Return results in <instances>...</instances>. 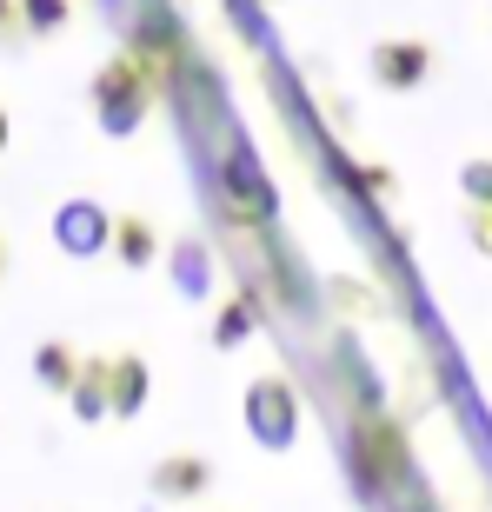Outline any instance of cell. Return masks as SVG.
Returning a JSON list of instances; mask_svg holds the SVG:
<instances>
[{"label":"cell","instance_id":"cell-1","mask_svg":"<svg viewBox=\"0 0 492 512\" xmlns=\"http://www.w3.org/2000/svg\"><path fill=\"white\" fill-rule=\"evenodd\" d=\"M87 107H94V127L107 140H133L153 114V87L127 54H114V60H100V74L87 80Z\"/></svg>","mask_w":492,"mask_h":512},{"label":"cell","instance_id":"cell-2","mask_svg":"<svg viewBox=\"0 0 492 512\" xmlns=\"http://www.w3.org/2000/svg\"><path fill=\"white\" fill-rule=\"evenodd\" d=\"M246 433H253L260 453H293V439H300V393L280 373H260L246 386Z\"/></svg>","mask_w":492,"mask_h":512},{"label":"cell","instance_id":"cell-3","mask_svg":"<svg viewBox=\"0 0 492 512\" xmlns=\"http://www.w3.org/2000/svg\"><path fill=\"white\" fill-rule=\"evenodd\" d=\"M54 247L67 253V260H100L107 253V240H114V213L100 207V200H87V193H74V200H60L54 207Z\"/></svg>","mask_w":492,"mask_h":512},{"label":"cell","instance_id":"cell-4","mask_svg":"<svg viewBox=\"0 0 492 512\" xmlns=\"http://www.w3.org/2000/svg\"><path fill=\"white\" fill-rule=\"evenodd\" d=\"M127 60L147 74V87H153V100L167 94L173 80H180V60H187V40H180V27H173L167 14H153L140 34H133V47H127Z\"/></svg>","mask_w":492,"mask_h":512},{"label":"cell","instance_id":"cell-5","mask_svg":"<svg viewBox=\"0 0 492 512\" xmlns=\"http://www.w3.org/2000/svg\"><path fill=\"white\" fill-rule=\"evenodd\" d=\"M366 67H373L379 94H419L433 80V47L426 40H379Z\"/></svg>","mask_w":492,"mask_h":512},{"label":"cell","instance_id":"cell-6","mask_svg":"<svg viewBox=\"0 0 492 512\" xmlns=\"http://www.w3.org/2000/svg\"><path fill=\"white\" fill-rule=\"evenodd\" d=\"M147 493L167 499V506H193V499L213 493V466L200 453H167L147 466Z\"/></svg>","mask_w":492,"mask_h":512},{"label":"cell","instance_id":"cell-7","mask_svg":"<svg viewBox=\"0 0 492 512\" xmlns=\"http://www.w3.org/2000/svg\"><path fill=\"white\" fill-rule=\"evenodd\" d=\"M167 286L187 306L213 300V286H220V280H213V247L200 240V233H180V240L167 247Z\"/></svg>","mask_w":492,"mask_h":512},{"label":"cell","instance_id":"cell-8","mask_svg":"<svg viewBox=\"0 0 492 512\" xmlns=\"http://www.w3.org/2000/svg\"><path fill=\"white\" fill-rule=\"evenodd\" d=\"M147 399H153V366L140 360V353H114L107 360V419H140L147 413Z\"/></svg>","mask_w":492,"mask_h":512},{"label":"cell","instance_id":"cell-9","mask_svg":"<svg viewBox=\"0 0 492 512\" xmlns=\"http://www.w3.org/2000/svg\"><path fill=\"white\" fill-rule=\"evenodd\" d=\"M114 260L127 266V273H147L153 260H160V233H153V220L147 213H114Z\"/></svg>","mask_w":492,"mask_h":512},{"label":"cell","instance_id":"cell-10","mask_svg":"<svg viewBox=\"0 0 492 512\" xmlns=\"http://www.w3.org/2000/svg\"><path fill=\"white\" fill-rule=\"evenodd\" d=\"M67 413H74L80 426H100V419H107V353L80 360L74 386H67Z\"/></svg>","mask_w":492,"mask_h":512},{"label":"cell","instance_id":"cell-11","mask_svg":"<svg viewBox=\"0 0 492 512\" xmlns=\"http://www.w3.org/2000/svg\"><path fill=\"white\" fill-rule=\"evenodd\" d=\"M253 333H260V300H253V293H227V300L213 306V346H220V353L246 346Z\"/></svg>","mask_w":492,"mask_h":512},{"label":"cell","instance_id":"cell-12","mask_svg":"<svg viewBox=\"0 0 492 512\" xmlns=\"http://www.w3.org/2000/svg\"><path fill=\"white\" fill-rule=\"evenodd\" d=\"M74 373H80V353H74L67 340H40V346H34V380H40V393L67 399Z\"/></svg>","mask_w":492,"mask_h":512},{"label":"cell","instance_id":"cell-13","mask_svg":"<svg viewBox=\"0 0 492 512\" xmlns=\"http://www.w3.org/2000/svg\"><path fill=\"white\" fill-rule=\"evenodd\" d=\"M360 459L373 466L379 479H399L406 473V453H399V433L386 419H360Z\"/></svg>","mask_w":492,"mask_h":512},{"label":"cell","instance_id":"cell-14","mask_svg":"<svg viewBox=\"0 0 492 512\" xmlns=\"http://www.w3.org/2000/svg\"><path fill=\"white\" fill-rule=\"evenodd\" d=\"M227 193H233V213H240V220H260V213H273V193H260V173H253V160H233Z\"/></svg>","mask_w":492,"mask_h":512},{"label":"cell","instance_id":"cell-15","mask_svg":"<svg viewBox=\"0 0 492 512\" xmlns=\"http://www.w3.org/2000/svg\"><path fill=\"white\" fill-rule=\"evenodd\" d=\"M14 14H20V27H27L34 40H47V34H60V27H67L74 0H14Z\"/></svg>","mask_w":492,"mask_h":512},{"label":"cell","instance_id":"cell-16","mask_svg":"<svg viewBox=\"0 0 492 512\" xmlns=\"http://www.w3.org/2000/svg\"><path fill=\"white\" fill-rule=\"evenodd\" d=\"M459 193H466V207H486L492 213V160H486V153L459 160Z\"/></svg>","mask_w":492,"mask_h":512},{"label":"cell","instance_id":"cell-17","mask_svg":"<svg viewBox=\"0 0 492 512\" xmlns=\"http://www.w3.org/2000/svg\"><path fill=\"white\" fill-rule=\"evenodd\" d=\"M466 240H473L479 260H492V213L486 207H466Z\"/></svg>","mask_w":492,"mask_h":512},{"label":"cell","instance_id":"cell-18","mask_svg":"<svg viewBox=\"0 0 492 512\" xmlns=\"http://www.w3.org/2000/svg\"><path fill=\"white\" fill-rule=\"evenodd\" d=\"M14 27H20V14H14V0H0V40L14 34Z\"/></svg>","mask_w":492,"mask_h":512},{"label":"cell","instance_id":"cell-19","mask_svg":"<svg viewBox=\"0 0 492 512\" xmlns=\"http://www.w3.org/2000/svg\"><path fill=\"white\" fill-rule=\"evenodd\" d=\"M7 140H14V127H7V107H0V153H7Z\"/></svg>","mask_w":492,"mask_h":512},{"label":"cell","instance_id":"cell-20","mask_svg":"<svg viewBox=\"0 0 492 512\" xmlns=\"http://www.w3.org/2000/svg\"><path fill=\"white\" fill-rule=\"evenodd\" d=\"M266 7H293V0H266Z\"/></svg>","mask_w":492,"mask_h":512},{"label":"cell","instance_id":"cell-21","mask_svg":"<svg viewBox=\"0 0 492 512\" xmlns=\"http://www.w3.org/2000/svg\"><path fill=\"white\" fill-rule=\"evenodd\" d=\"M0 266H7V260H0Z\"/></svg>","mask_w":492,"mask_h":512}]
</instances>
